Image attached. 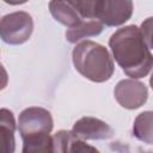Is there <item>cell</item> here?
Listing matches in <instances>:
<instances>
[{"label":"cell","mask_w":153,"mask_h":153,"mask_svg":"<svg viewBox=\"0 0 153 153\" xmlns=\"http://www.w3.org/2000/svg\"><path fill=\"white\" fill-rule=\"evenodd\" d=\"M109 47L117 65L133 79L145 78L153 68V55L136 25H127L115 31L109 39Z\"/></svg>","instance_id":"cell-1"},{"label":"cell","mask_w":153,"mask_h":153,"mask_svg":"<svg viewBox=\"0 0 153 153\" xmlns=\"http://www.w3.org/2000/svg\"><path fill=\"white\" fill-rule=\"evenodd\" d=\"M54 121L50 111L39 106L24 109L18 118V130L23 140V152H54L50 133Z\"/></svg>","instance_id":"cell-2"},{"label":"cell","mask_w":153,"mask_h":153,"mask_svg":"<svg viewBox=\"0 0 153 153\" xmlns=\"http://www.w3.org/2000/svg\"><path fill=\"white\" fill-rule=\"evenodd\" d=\"M72 60L74 68L93 82L109 80L115 71L114 60L109 50L93 41L78 43L72 51Z\"/></svg>","instance_id":"cell-3"},{"label":"cell","mask_w":153,"mask_h":153,"mask_svg":"<svg viewBox=\"0 0 153 153\" xmlns=\"http://www.w3.org/2000/svg\"><path fill=\"white\" fill-rule=\"evenodd\" d=\"M33 32V19L24 11L8 13L1 18V39L11 45H19L27 42Z\"/></svg>","instance_id":"cell-4"},{"label":"cell","mask_w":153,"mask_h":153,"mask_svg":"<svg viewBox=\"0 0 153 153\" xmlns=\"http://www.w3.org/2000/svg\"><path fill=\"white\" fill-rule=\"evenodd\" d=\"M115 99L117 103L128 110L141 108L148 98L147 86L136 79H123L117 82L114 90Z\"/></svg>","instance_id":"cell-5"},{"label":"cell","mask_w":153,"mask_h":153,"mask_svg":"<svg viewBox=\"0 0 153 153\" xmlns=\"http://www.w3.org/2000/svg\"><path fill=\"white\" fill-rule=\"evenodd\" d=\"M72 131L82 140H108L115 134L106 122L92 116L79 118L73 124Z\"/></svg>","instance_id":"cell-6"},{"label":"cell","mask_w":153,"mask_h":153,"mask_svg":"<svg viewBox=\"0 0 153 153\" xmlns=\"http://www.w3.org/2000/svg\"><path fill=\"white\" fill-rule=\"evenodd\" d=\"M133 0H104L99 20L106 26H120L133 16Z\"/></svg>","instance_id":"cell-7"},{"label":"cell","mask_w":153,"mask_h":153,"mask_svg":"<svg viewBox=\"0 0 153 153\" xmlns=\"http://www.w3.org/2000/svg\"><path fill=\"white\" fill-rule=\"evenodd\" d=\"M54 152H98L96 147H92L85 142V140L78 137L72 130H59L53 136Z\"/></svg>","instance_id":"cell-8"},{"label":"cell","mask_w":153,"mask_h":153,"mask_svg":"<svg viewBox=\"0 0 153 153\" xmlns=\"http://www.w3.org/2000/svg\"><path fill=\"white\" fill-rule=\"evenodd\" d=\"M49 11L56 22L67 27L75 26L82 20L72 0H51L49 2Z\"/></svg>","instance_id":"cell-9"},{"label":"cell","mask_w":153,"mask_h":153,"mask_svg":"<svg viewBox=\"0 0 153 153\" xmlns=\"http://www.w3.org/2000/svg\"><path fill=\"white\" fill-rule=\"evenodd\" d=\"M103 29L104 24L99 19H82L75 26L68 27L65 36L69 43H78L84 38L98 36Z\"/></svg>","instance_id":"cell-10"},{"label":"cell","mask_w":153,"mask_h":153,"mask_svg":"<svg viewBox=\"0 0 153 153\" xmlns=\"http://www.w3.org/2000/svg\"><path fill=\"white\" fill-rule=\"evenodd\" d=\"M16 126L13 112L6 108H2L0 110V135L4 151L7 153H13L16 149Z\"/></svg>","instance_id":"cell-11"},{"label":"cell","mask_w":153,"mask_h":153,"mask_svg":"<svg viewBox=\"0 0 153 153\" xmlns=\"http://www.w3.org/2000/svg\"><path fill=\"white\" fill-rule=\"evenodd\" d=\"M133 135L143 143L153 145V111H143L136 116Z\"/></svg>","instance_id":"cell-12"},{"label":"cell","mask_w":153,"mask_h":153,"mask_svg":"<svg viewBox=\"0 0 153 153\" xmlns=\"http://www.w3.org/2000/svg\"><path fill=\"white\" fill-rule=\"evenodd\" d=\"M82 19H98L104 0H72Z\"/></svg>","instance_id":"cell-13"},{"label":"cell","mask_w":153,"mask_h":153,"mask_svg":"<svg viewBox=\"0 0 153 153\" xmlns=\"http://www.w3.org/2000/svg\"><path fill=\"white\" fill-rule=\"evenodd\" d=\"M141 33L143 36V39L149 49H153V17L146 18L141 25H140Z\"/></svg>","instance_id":"cell-14"},{"label":"cell","mask_w":153,"mask_h":153,"mask_svg":"<svg viewBox=\"0 0 153 153\" xmlns=\"http://www.w3.org/2000/svg\"><path fill=\"white\" fill-rule=\"evenodd\" d=\"M29 0H4V2H6V4H8V5H13V6H16V5H22V4H25V2H27Z\"/></svg>","instance_id":"cell-15"},{"label":"cell","mask_w":153,"mask_h":153,"mask_svg":"<svg viewBox=\"0 0 153 153\" xmlns=\"http://www.w3.org/2000/svg\"><path fill=\"white\" fill-rule=\"evenodd\" d=\"M149 85H151V87H152V90H153V73H152L151 78H149Z\"/></svg>","instance_id":"cell-16"}]
</instances>
